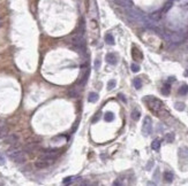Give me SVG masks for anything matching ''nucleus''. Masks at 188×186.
<instances>
[{
	"instance_id": "nucleus-1",
	"label": "nucleus",
	"mask_w": 188,
	"mask_h": 186,
	"mask_svg": "<svg viewBox=\"0 0 188 186\" xmlns=\"http://www.w3.org/2000/svg\"><path fill=\"white\" fill-rule=\"evenodd\" d=\"M8 156H9V159H12L16 163H24L27 160L26 155L22 153V151L16 148V147H13L8 151Z\"/></svg>"
},
{
	"instance_id": "nucleus-2",
	"label": "nucleus",
	"mask_w": 188,
	"mask_h": 186,
	"mask_svg": "<svg viewBox=\"0 0 188 186\" xmlns=\"http://www.w3.org/2000/svg\"><path fill=\"white\" fill-rule=\"evenodd\" d=\"M72 43H73V45L77 48V51H79V53H82V52H84L85 51V40L83 38V36H82V33H79V35H76V36H74L73 37V39H72Z\"/></svg>"
},
{
	"instance_id": "nucleus-3",
	"label": "nucleus",
	"mask_w": 188,
	"mask_h": 186,
	"mask_svg": "<svg viewBox=\"0 0 188 186\" xmlns=\"http://www.w3.org/2000/svg\"><path fill=\"white\" fill-rule=\"evenodd\" d=\"M127 14H128V18L132 20V21H135V22H144V16L142 15V13L140 11H137L135 8L128 7Z\"/></svg>"
},
{
	"instance_id": "nucleus-4",
	"label": "nucleus",
	"mask_w": 188,
	"mask_h": 186,
	"mask_svg": "<svg viewBox=\"0 0 188 186\" xmlns=\"http://www.w3.org/2000/svg\"><path fill=\"white\" fill-rule=\"evenodd\" d=\"M59 155H60V149L58 148H46L42 152V158L55 160Z\"/></svg>"
},
{
	"instance_id": "nucleus-5",
	"label": "nucleus",
	"mask_w": 188,
	"mask_h": 186,
	"mask_svg": "<svg viewBox=\"0 0 188 186\" xmlns=\"http://www.w3.org/2000/svg\"><path fill=\"white\" fill-rule=\"evenodd\" d=\"M147 102H148L149 107L152 109V110H158V109H161V107H163V104H161L159 100H157V99H155V98H152V97H147Z\"/></svg>"
},
{
	"instance_id": "nucleus-6",
	"label": "nucleus",
	"mask_w": 188,
	"mask_h": 186,
	"mask_svg": "<svg viewBox=\"0 0 188 186\" xmlns=\"http://www.w3.org/2000/svg\"><path fill=\"white\" fill-rule=\"evenodd\" d=\"M152 131V121L151 119L147 116L144 121H143V126H142V132L144 133L146 136H149Z\"/></svg>"
},
{
	"instance_id": "nucleus-7",
	"label": "nucleus",
	"mask_w": 188,
	"mask_h": 186,
	"mask_svg": "<svg viewBox=\"0 0 188 186\" xmlns=\"http://www.w3.org/2000/svg\"><path fill=\"white\" fill-rule=\"evenodd\" d=\"M53 162H54V160L47 159V158H42V156H40V159L35 163V165H36L37 168H39V169H44V168H47L49 165H51Z\"/></svg>"
},
{
	"instance_id": "nucleus-8",
	"label": "nucleus",
	"mask_w": 188,
	"mask_h": 186,
	"mask_svg": "<svg viewBox=\"0 0 188 186\" xmlns=\"http://www.w3.org/2000/svg\"><path fill=\"white\" fill-rule=\"evenodd\" d=\"M17 141H19L17 134H8V136L5 137V143L8 144V145H14L15 146L17 144Z\"/></svg>"
},
{
	"instance_id": "nucleus-9",
	"label": "nucleus",
	"mask_w": 188,
	"mask_h": 186,
	"mask_svg": "<svg viewBox=\"0 0 188 186\" xmlns=\"http://www.w3.org/2000/svg\"><path fill=\"white\" fill-rule=\"evenodd\" d=\"M105 60H106V62H108V63L112 65V66L117 65V62H118V59H117V56H116V54L114 53L106 54V55H105Z\"/></svg>"
},
{
	"instance_id": "nucleus-10",
	"label": "nucleus",
	"mask_w": 188,
	"mask_h": 186,
	"mask_svg": "<svg viewBox=\"0 0 188 186\" xmlns=\"http://www.w3.org/2000/svg\"><path fill=\"white\" fill-rule=\"evenodd\" d=\"M37 148V144H35V143H31V144H27L26 147H24V151L27 152V153H34V151Z\"/></svg>"
},
{
	"instance_id": "nucleus-11",
	"label": "nucleus",
	"mask_w": 188,
	"mask_h": 186,
	"mask_svg": "<svg viewBox=\"0 0 188 186\" xmlns=\"http://www.w3.org/2000/svg\"><path fill=\"white\" fill-rule=\"evenodd\" d=\"M98 94L95 92H90L89 93V95H88V101L89 102H96L97 100H98Z\"/></svg>"
},
{
	"instance_id": "nucleus-12",
	"label": "nucleus",
	"mask_w": 188,
	"mask_h": 186,
	"mask_svg": "<svg viewBox=\"0 0 188 186\" xmlns=\"http://www.w3.org/2000/svg\"><path fill=\"white\" fill-rule=\"evenodd\" d=\"M164 178H165V180H166V182L171 183V182L173 180V178H174L173 173H172V171H165V173H164Z\"/></svg>"
},
{
	"instance_id": "nucleus-13",
	"label": "nucleus",
	"mask_w": 188,
	"mask_h": 186,
	"mask_svg": "<svg viewBox=\"0 0 188 186\" xmlns=\"http://www.w3.org/2000/svg\"><path fill=\"white\" fill-rule=\"evenodd\" d=\"M132 119L134 121H138L140 120V117H141V113H140V110L138 109H133V111H132Z\"/></svg>"
},
{
	"instance_id": "nucleus-14",
	"label": "nucleus",
	"mask_w": 188,
	"mask_h": 186,
	"mask_svg": "<svg viewBox=\"0 0 188 186\" xmlns=\"http://www.w3.org/2000/svg\"><path fill=\"white\" fill-rule=\"evenodd\" d=\"M133 58H134L135 60H137V59H142V53L140 52V50H137L136 47H133Z\"/></svg>"
},
{
	"instance_id": "nucleus-15",
	"label": "nucleus",
	"mask_w": 188,
	"mask_h": 186,
	"mask_svg": "<svg viewBox=\"0 0 188 186\" xmlns=\"http://www.w3.org/2000/svg\"><path fill=\"white\" fill-rule=\"evenodd\" d=\"M104 120L106 121V122H112V121L114 120V114L112 111H106L105 115H104Z\"/></svg>"
},
{
	"instance_id": "nucleus-16",
	"label": "nucleus",
	"mask_w": 188,
	"mask_h": 186,
	"mask_svg": "<svg viewBox=\"0 0 188 186\" xmlns=\"http://www.w3.org/2000/svg\"><path fill=\"white\" fill-rule=\"evenodd\" d=\"M151 148H152L154 151H158V149L161 148V140H159V139H155V140L152 141V144H151Z\"/></svg>"
},
{
	"instance_id": "nucleus-17",
	"label": "nucleus",
	"mask_w": 188,
	"mask_h": 186,
	"mask_svg": "<svg viewBox=\"0 0 188 186\" xmlns=\"http://www.w3.org/2000/svg\"><path fill=\"white\" fill-rule=\"evenodd\" d=\"M117 1V4H119L120 6H122V7H131V0H116Z\"/></svg>"
},
{
	"instance_id": "nucleus-18",
	"label": "nucleus",
	"mask_w": 188,
	"mask_h": 186,
	"mask_svg": "<svg viewBox=\"0 0 188 186\" xmlns=\"http://www.w3.org/2000/svg\"><path fill=\"white\" fill-rule=\"evenodd\" d=\"M179 155H180L181 158H188V148L187 147L180 148V149H179Z\"/></svg>"
},
{
	"instance_id": "nucleus-19",
	"label": "nucleus",
	"mask_w": 188,
	"mask_h": 186,
	"mask_svg": "<svg viewBox=\"0 0 188 186\" xmlns=\"http://www.w3.org/2000/svg\"><path fill=\"white\" fill-rule=\"evenodd\" d=\"M7 133H8V129L6 126L1 125L0 126V138H5L7 136Z\"/></svg>"
},
{
	"instance_id": "nucleus-20",
	"label": "nucleus",
	"mask_w": 188,
	"mask_h": 186,
	"mask_svg": "<svg viewBox=\"0 0 188 186\" xmlns=\"http://www.w3.org/2000/svg\"><path fill=\"white\" fill-rule=\"evenodd\" d=\"M187 92H188V85H186V84L181 85L180 89H179V94L185 95V94H187Z\"/></svg>"
},
{
	"instance_id": "nucleus-21",
	"label": "nucleus",
	"mask_w": 188,
	"mask_h": 186,
	"mask_svg": "<svg viewBox=\"0 0 188 186\" xmlns=\"http://www.w3.org/2000/svg\"><path fill=\"white\" fill-rule=\"evenodd\" d=\"M170 84L167 83V84H165L164 86H163V89H161V93L164 94V95H169L170 94Z\"/></svg>"
},
{
	"instance_id": "nucleus-22",
	"label": "nucleus",
	"mask_w": 188,
	"mask_h": 186,
	"mask_svg": "<svg viewBox=\"0 0 188 186\" xmlns=\"http://www.w3.org/2000/svg\"><path fill=\"white\" fill-rule=\"evenodd\" d=\"M89 75H90V71L88 70L85 74H84V76L82 77V80H81V82H79V84H81V85H84L85 83H87V80H88V78H89Z\"/></svg>"
},
{
	"instance_id": "nucleus-23",
	"label": "nucleus",
	"mask_w": 188,
	"mask_h": 186,
	"mask_svg": "<svg viewBox=\"0 0 188 186\" xmlns=\"http://www.w3.org/2000/svg\"><path fill=\"white\" fill-rule=\"evenodd\" d=\"M105 41L110 44V45H113L114 44V38H113V36L111 35V33H108L106 36H105Z\"/></svg>"
},
{
	"instance_id": "nucleus-24",
	"label": "nucleus",
	"mask_w": 188,
	"mask_h": 186,
	"mask_svg": "<svg viewBox=\"0 0 188 186\" xmlns=\"http://www.w3.org/2000/svg\"><path fill=\"white\" fill-rule=\"evenodd\" d=\"M134 86H135V89H137V90H140V89L142 87V80H141V78H135Z\"/></svg>"
},
{
	"instance_id": "nucleus-25",
	"label": "nucleus",
	"mask_w": 188,
	"mask_h": 186,
	"mask_svg": "<svg viewBox=\"0 0 188 186\" xmlns=\"http://www.w3.org/2000/svg\"><path fill=\"white\" fill-rule=\"evenodd\" d=\"M174 107H175V109L179 110V111L185 110V104H182V102H175Z\"/></svg>"
},
{
	"instance_id": "nucleus-26",
	"label": "nucleus",
	"mask_w": 188,
	"mask_h": 186,
	"mask_svg": "<svg viewBox=\"0 0 188 186\" xmlns=\"http://www.w3.org/2000/svg\"><path fill=\"white\" fill-rule=\"evenodd\" d=\"M74 179H75V177H66L62 183H64V185H68V184H72L74 182Z\"/></svg>"
},
{
	"instance_id": "nucleus-27",
	"label": "nucleus",
	"mask_w": 188,
	"mask_h": 186,
	"mask_svg": "<svg viewBox=\"0 0 188 186\" xmlns=\"http://www.w3.org/2000/svg\"><path fill=\"white\" fill-rule=\"evenodd\" d=\"M165 140H166L167 143H172V141L174 140V134H173V133H167L166 137H165Z\"/></svg>"
},
{
	"instance_id": "nucleus-28",
	"label": "nucleus",
	"mask_w": 188,
	"mask_h": 186,
	"mask_svg": "<svg viewBox=\"0 0 188 186\" xmlns=\"http://www.w3.org/2000/svg\"><path fill=\"white\" fill-rule=\"evenodd\" d=\"M116 85H117V82H116L114 80H111L108 83V90H112V89H114V87H116Z\"/></svg>"
},
{
	"instance_id": "nucleus-29",
	"label": "nucleus",
	"mask_w": 188,
	"mask_h": 186,
	"mask_svg": "<svg viewBox=\"0 0 188 186\" xmlns=\"http://www.w3.org/2000/svg\"><path fill=\"white\" fill-rule=\"evenodd\" d=\"M68 94H69V97H70V98H77V95H79L77 92H76L74 89H72V90L68 92Z\"/></svg>"
},
{
	"instance_id": "nucleus-30",
	"label": "nucleus",
	"mask_w": 188,
	"mask_h": 186,
	"mask_svg": "<svg viewBox=\"0 0 188 186\" xmlns=\"http://www.w3.org/2000/svg\"><path fill=\"white\" fill-rule=\"evenodd\" d=\"M131 69H132V71L137 72V71H140V66H138V65H135V63H133V65L131 66Z\"/></svg>"
},
{
	"instance_id": "nucleus-31",
	"label": "nucleus",
	"mask_w": 188,
	"mask_h": 186,
	"mask_svg": "<svg viewBox=\"0 0 188 186\" xmlns=\"http://www.w3.org/2000/svg\"><path fill=\"white\" fill-rule=\"evenodd\" d=\"M5 162H6V158H5V155H4L2 153H0V165H4V164H5Z\"/></svg>"
},
{
	"instance_id": "nucleus-32",
	"label": "nucleus",
	"mask_w": 188,
	"mask_h": 186,
	"mask_svg": "<svg viewBox=\"0 0 188 186\" xmlns=\"http://www.w3.org/2000/svg\"><path fill=\"white\" fill-rule=\"evenodd\" d=\"M99 67H100V61H99V60H96V61H95V69L98 70Z\"/></svg>"
},
{
	"instance_id": "nucleus-33",
	"label": "nucleus",
	"mask_w": 188,
	"mask_h": 186,
	"mask_svg": "<svg viewBox=\"0 0 188 186\" xmlns=\"http://www.w3.org/2000/svg\"><path fill=\"white\" fill-rule=\"evenodd\" d=\"M119 98H120V99L122 100V101H123V102H126V98H125V97H123L122 94H119Z\"/></svg>"
},
{
	"instance_id": "nucleus-34",
	"label": "nucleus",
	"mask_w": 188,
	"mask_h": 186,
	"mask_svg": "<svg viewBox=\"0 0 188 186\" xmlns=\"http://www.w3.org/2000/svg\"><path fill=\"white\" fill-rule=\"evenodd\" d=\"M98 119H99V115L97 114V115H95V117H94V120H93V121H94V122H96V121L98 120Z\"/></svg>"
},
{
	"instance_id": "nucleus-35",
	"label": "nucleus",
	"mask_w": 188,
	"mask_h": 186,
	"mask_svg": "<svg viewBox=\"0 0 188 186\" xmlns=\"http://www.w3.org/2000/svg\"><path fill=\"white\" fill-rule=\"evenodd\" d=\"M152 163H154V162H151V161H150V163H149L148 165H147V169H150V168L152 167Z\"/></svg>"
},
{
	"instance_id": "nucleus-36",
	"label": "nucleus",
	"mask_w": 188,
	"mask_h": 186,
	"mask_svg": "<svg viewBox=\"0 0 188 186\" xmlns=\"http://www.w3.org/2000/svg\"><path fill=\"white\" fill-rule=\"evenodd\" d=\"M174 80H175L174 77H170V78H169V83H171V82H174Z\"/></svg>"
},
{
	"instance_id": "nucleus-37",
	"label": "nucleus",
	"mask_w": 188,
	"mask_h": 186,
	"mask_svg": "<svg viewBox=\"0 0 188 186\" xmlns=\"http://www.w3.org/2000/svg\"><path fill=\"white\" fill-rule=\"evenodd\" d=\"M1 125H2V124H1V122H0V126H1Z\"/></svg>"
},
{
	"instance_id": "nucleus-38",
	"label": "nucleus",
	"mask_w": 188,
	"mask_h": 186,
	"mask_svg": "<svg viewBox=\"0 0 188 186\" xmlns=\"http://www.w3.org/2000/svg\"><path fill=\"white\" fill-rule=\"evenodd\" d=\"M0 26H1V21H0Z\"/></svg>"
}]
</instances>
